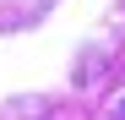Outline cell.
Instances as JSON below:
<instances>
[{
  "label": "cell",
  "mask_w": 125,
  "mask_h": 120,
  "mask_svg": "<svg viewBox=\"0 0 125 120\" xmlns=\"http://www.w3.org/2000/svg\"><path fill=\"white\" fill-rule=\"evenodd\" d=\"M114 120H125V98H120V115H114Z\"/></svg>",
  "instance_id": "6da1fadb"
}]
</instances>
